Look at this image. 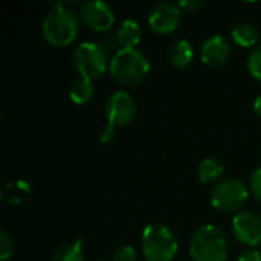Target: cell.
Here are the masks:
<instances>
[{
    "label": "cell",
    "instance_id": "cell-4",
    "mask_svg": "<svg viewBox=\"0 0 261 261\" xmlns=\"http://www.w3.org/2000/svg\"><path fill=\"white\" fill-rule=\"evenodd\" d=\"M141 246L147 261H171L179 252V242L173 231L159 223L144 228Z\"/></svg>",
    "mask_w": 261,
    "mask_h": 261
},
{
    "label": "cell",
    "instance_id": "cell-23",
    "mask_svg": "<svg viewBox=\"0 0 261 261\" xmlns=\"http://www.w3.org/2000/svg\"><path fill=\"white\" fill-rule=\"evenodd\" d=\"M237 261H261V254L257 249H246L245 252H242L239 255Z\"/></svg>",
    "mask_w": 261,
    "mask_h": 261
},
{
    "label": "cell",
    "instance_id": "cell-1",
    "mask_svg": "<svg viewBox=\"0 0 261 261\" xmlns=\"http://www.w3.org/2000/svg\"><path fill=\"white\" fill-rule=\"evenodd\" d=\"M150 60L147 55L136 49H118L110 60V75L122 86H136L142 83L150 73Z\"/></svg>",
    "mask_w": 261,
    "mask_h": 261
},
{
    "label": "cell",
    "instance_id": "cell-13",
    "mask_svg": "<svg viewBox=\"0 0 261 261\" xmlns=\"http://www.w3.org/2000/svg\"><path fill=\"white\" fill-rule=\"evenodd\" d=\"M167 57H168V61L171 63V66H174L176 69H185L187 66L191 64V61L194 58L193 44L184 38L176 40L168 46Z\"/></svg>",
    "mask_w": 261,
    "mask_h": 261
},
{
    "label": "cell",
    "instance_id": "cell-22",
    "mask_svg": "<svg viewBox=\"0 0 261 261\" xmlns=\"http://www.w3.org/2000/svg\"><path fill=\"white\" fill-rule=\"evenodd\" d=\"M179 8L182 9V12H196L203 6L202 0H180L177 2Z\"/></svg>",
    "mask_w": 261,
    "mask_h": 261
},
{
    "label": "cell",
    "instance_id": "cell-3",
    "mask_svg": "<svg viewBox=\"0 0 261 261\" xmlns=\"http://www.w3.org/2000/svg\"><path fill=\"white\" fill-rule=\"evenodd\" d=\"M190 254L193 261H226L228 240L225 232L210 223L199 226L191 236Z\"/></svg>",
    "mask_w": 261,
    "mask_h": 261
},
{
    "label": "cell",
    "instance_id": "cell-5",
    "mask_svg": "<svg viewBox=\"0 0 261 261\" xmlns=\"http://www.w3.org/2000/svg\"><path fill=\"white\" fill-rule=\"evenodd\" d=\"M106 128L102 130L101 141L109 142L113 139L115 132L121 127L128 125L136 116V101L125 90L113 92L106 101Z\"/></svg>",
    "mask_w": 261,
    "mask_h": 261
},
{
    "label": "cell",
    "instance_id": "cell-10",
    "mask_svg": "<svg viewBox=\"0 0 261 261\" xmlns=\"http://www.w3.org/2000/svg\"><path fill=\"white\" fill-rule=\"evenodd\" d=\"M232 234L236 240L251 249L261 243V216L254 211H240L232 219Z\"/></svg>",
    "mask_w": 261,
    "mask_h": 261
},
{
    "label": "cell",
    "instance_id": "cell-12",
    "mask_svg": "<svg viewBox=\"0 0 261 261\" xmlns=\"http://www.w3.org/2000/svg\"><path fill=\"white\" fill-rule=\"evenodd\" d=\"M142 29L138 21L132 18H125L119 23V26L115 31V41L119 49H132L136 47L141 41Z\"/></svg>",
    "mask_w": 261,
    "mask_h": 261
},
{
    "label": "cell",
    "instance_id": "cell-21",
    "mask_svg": "<svg viewBox=\"0 0 261 261\" xmlns=\"http://www.w3.org/2000/svg\"><path fill=\"white\" fill-rule=\"evenodd\" d=\"M249 191L255 197V200L261 203V167L257 168L249 177Z\"/></svg>",
    "mask_w": 261,
    "mask_h": 261
},
{
    "label": "cell",
    "instance_id": "cell-18",
    "mask_svg": "<svg viewBox=\"0 0 261 261\" xmlns=\"http://www.w3.org/2000/svg\"><path fill=\"white\" fill-rule=\"evenodd\" d=\"M248 70L254 80L261 83V44L248 55Z\"/></svg>",
    "mask_w": 261,
    "mask_h": 261
},
{
    "label": "cell",
    "instance_id": "cell-9",
    "mask_svg": "<svg viewBox=\"0 0 261 261\" xmlns=\"http://www.w3.org/2000/svg\"><path fill=\"white\" fill-rule=\"evenodd\" d=\"M182 21V9L177 3L161 2L154 5L148 14V26L153 32L167 35L174 32Z\"/></svg>",
    "mask_w": 261,
    "mask_h": 261
},
{
    "label": "cell",
    "instance_id": "cell-11",
    "mask_svg": "<svg viewBox=\"0 0 261 261\" xmlns=\"http://www.w3.org/2000/svg\"><path fill=\"white\" fill-rule=\"evenodd\" d=\"M231 57V44L223 35H213L200 47L202 63L208 67H222Z\"/></svg>",
    "mask_w": 261,
    "mask_h": 261
},
{
    "label": "cell",
    "instance_id": "cell-16",
    "mask_svg": "<svg viewBox=\"0 0 261 261\" xmlns=\"http://www.w3.org/2000/svg\"><path fill=\"white\" fill-rule=\"evenodd\" d=\"M231 37L240 47H252L260 40V31L251 23H239L232 28Z\"/></svg>",
    "mask_w": 261,
    "mask_h": 261
},
{
    "label": "cell",
    "instance_id": "cell-6",
    "mask_svg": "<svg viewBox=\"0 0 261 261\" xmlns=\"http://www.w3.org/2000/svg\"><path fill=\"white\" fill-rule=\"evenodd\" d=\"M72 63L80 76L92 81L101 78L110 66L104 47L93 41H84L78 44L73 50Z\"/></svg>",
    "mask_w": 261,
    "mask_h": 261
},
{
    "label": "cell",
    "instance_id": "cell-14",
    "mask_svg": "<svg viewBox=\"0 0 261 261\" xmlns=\"http://www.w3.org/2000/svg\"><path fill=\"white\" fill-rule=\"evenodd\" d=\"M225 173V165L217 158H206L197 167V177L203 185L219 184Z\"/></svg>",
    "mask_w": 261,
    "mask_h": 261
},
{
    "label": "cell",
    "instance_id": "cell-17",
    "mask_svg": "<svg viewBox=\"0 0 261 261\" xmlns=\"http://www.w3.org/2000/svg\"><path fill=\"white\" fill-rule=\"evenodd\" d=\"M50 261H84L83 245L80 242H73L58 246L54 251Z\"/></svg>",
    "mask_w": 261,
    "mask_h": 261
},
{
    "label": "cell",
    "instance_id": "cell-20",
    "mask_svg": "<svg viewBox=\"0 0 261 261\" xmlns=\"http://www.w3.org/2000/svg\"><path fill=\"white\" fill-rule=\"evenodd\" d=\"M112 261H136V251L135 248L125 245V246H119L115 252Z\"/></svg>",
    "mask_w": 261,
    "mask_h": 261
},
{
    "label": "cell",
    "instance_id": "cell-2",
    "mask_svg": "<svg viewBox=\"0 0 261 261\" xmlns=\"http://www.w3.org/2000/svg\"><path fill=\"white\" fill-rule=\"evenodd\" d=\"M80 17L69 6L57 3V6L49 11L41 24V32L44 40L52 46H69L78 35Z\"/></svg>",
    "mask_w": 261,
    "mask_h": 261
},
{
    "label": "cell",
    "instance_id": "cell-24",
    "mask_svg": "<svg viewBox=\"0 0 261 261\" xmlns=\"http://www.w3.org/2000/svg\"><path fill=\"white\" fill-rule=\"evenodd\" d=\"M254 112L258 118H261V95H258L254 101Z\"/></svg>",
    "mask_w": 261,
    "mask_h": 261
},
{
    "label": "cell",
    "instance_id": "cell-25",
    "mask_svg": "<svg viewBox=\"0 0 261 261\" xmlns=\"http://www.w3.org/2000/svg\"><path fill=\"white\" fill-rule=\"evenodd\" d=\"M260 161H261V153H260Z\"/></svg>",
    "mask_w": 261,
    "mask_h": 261
},
{
    "label": "cell",
    "instance_id": "cell-7",
    "mask_svg": "<svg viewBox=\"0 0 261 261\" xmlns=\"http://www.w3.org/2000/svg\"><path fill=\"white\" fill-rule=\"evenodd\" d=\"M249 188L240 179H226L211 190V205L220 213H240L249 197Z\"/></svg>",
    "mask_w": 261,
    "mask_h": 261
},
{
    "label": "cell",
    "instance_id": "cell-15",
    "mask_svg": "<svg viewBox=\"0 0 261 261\" xmlns=\"http://www.w3.org/2000/svg\"><path fill=\"white\" fill-rule=\"evenodd\" d=\"M95 84L92 80H87V78H83V76H78L72 84H70V89H69V96H70V101L78 104V106H84V104H89L93 96H95Z\"/></svg>",
    "mask_w": 261,
    "mask_h": 261
},
{
    "label": "cell",
    "instance_id": "cell-19",
    "mask_svg": "<svg viewBox=\"0 0 261 261\" xmlns=\"http://www.w3.org/2000/svg\"><path fill=\"white\" fill-rule=\"evenodd\" d=\"M12 254H14V240L6 231H2L0 232V260H9Z\"/></svg>",
    "mask_w": 261,
    "mask_h": 261
},
{
    "label": "cell",
    "instance_id": "cell-8",
    "mask_svg": "<svg viewBox=\"0 0 261 261\" xmlns=\"http://www.w3.org/2000/svg\"><path fill=\"white\" fill-rule=\"evenodd\" d=\"M80 20L96 32H106L115 24V12L102 0H89L81 3L78 11Z\"/></svg>",
    "mask_w": 261,
    "mask_h": 261
}]
</instances>
